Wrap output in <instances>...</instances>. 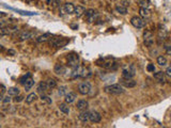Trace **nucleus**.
Instances as JSON below:
<instances>
[{"mask_svg":"<svg viewBox=\"0 0 171 128\" xmlns=\"http://www.w3.org/2000/svg\"><path fill=\"white\" fill-rule=\"evenodd\" d=\"M92 90V87L89 82H81L78 85V92H79L81 95H88L89 93Z\"/></svg>","mask_w":171,"mask_h":128,"instance_id":"6e6552de","label":"nucleus"},{"mask_svg":"<svg viewBox=\"0 0 171 128\" xmlns=\"http://www.w3.org/2000/svg\"><path fill=\"white\" fill-rule=\"evenodd\" d=\"M78 63H79V56L76 55V53H71L67 56V64H69V67H74L78 66Z\"/></svg>","mask_w":171,"mask_h":128,"instance_id":"0eeeda50","label":"nucleus"},{"mask_svg":"<svg viewBox=\"0 0 171 128\" xmlns=\"http://www.w3.org/2000/svg\"><path fill=\"white\" fill-rule=\"evenodd\" d=\"M30 77H31V74H30V73H27V75H24V76L19 79V81H20L21 84H25V82L27 81V79H28V78H30Z\"/></svg>","mask_w":171,"mask_h":128,"instance_id":"72a5a7b5","label":"nucleus"},{"mask_svg":"<svg viewBox=\"0 0 171 128\" xmlns=\"http://www.w3.org/2000/svg\"><path fill=\"white\" fill-rule=\"evenodd\" d=\"M2 98H3V96H2V94L0 93V100H2Z\"/></svg>","mask_w":171,"mask_h":128,"instance_id":"c03bdc74","label":"nucleus"},{"mask_svg":"<svg viewBox=\"0 0 171 128\" xmlns=\"http://www.w3.org/2000/svg\"><path fill=\"white\" fill-rule=\"evenodd\" d=\"M115 11L121 15H126L127 14V8L122 4H117L115 5Z\"/></svg>","mask_w":171,"mask_h":128,"instance_id":"5701e85b","label":"nucleus"},{"mask_svg":"<svg viewBox=\"0 0 171 128\" xmlns=\"http://www.w3.org/2000/svg\"><path fill=\"white\" fill-rule=\"evenodd\" d=\"M137 3L140 5V8H148L150 5V0H137Z\"/></svg>","mask_w":171,"mask_h":128,"instance_id":"7c9ffc66","label":"nucleus"},{"mask_svg":"<svg viewBox=\"0 0 171 128\" xmlns=\"http://www.w3.org/2000/svg\"><path fill=\"white\" fill-rule=\"evenodd\" d=\"M5 90H7V89L4 88V85L0 84V93L3 94V93H4V92H5Z\"/></svg>","mask_w":171,"mask_h":128,"instance_id":"79ce46f5","label":"nucleus"},{"mask_svg":"<svg viewBox=\"0 0 171 128\" xmlns=\"http://www.w3.org/2000/svg\"><path fill=\"white\" fill-rule=\"evenodd\" d=\"M154 79L157 81L158 83H166V77H165V73L163 72H156L154 73Z\"/></svg>","mask_w":171,"mask_h":128,"instance_id":"2eb2a0df","label":"nucleus"},{"mask_svg":"<svg viewBox=\"0 0 171 128\" xmlns=\"http://www.w3.org/2000/svg\"><path fill=\"white\" fill-rule=\"evenodd\" d=\"M37 98V94H35V93H30L29 95L26 97V99H25V100H26V104L30 105V104H32V103H33V101H34Z\"/></svg>","mask_w":171,"mask_h":128,"instance_id":"a878e982","label":"nucleus"},{"mask_svg":"<svg viewBox=\"0 0 171 128\" xmlns=\"http://www.w3.org/2000/svg\"><path fill=\"white\" fill-rule=\"evenodd\" d=\"M136 74V68L134 66L133 64L131 65H127L126 67H124L122 71V78H125V79H132L134 78Z\"/></svg>","mask_w":171,"mask_h":128,"instance_id":"f03ea898","label":"nucleus"},{"mask_svg":"<svg viewBox=\"0 0 171 128\" xmlns=\"http://www.w3.org/2000/svg\"><path fill=\"white\" fill-rule=\"evenodd\" d=\"M75 99H76V94L73 93V92H69L64 96V100H65L66 104H72L75 101Z\"/></svg>","mask_w":171,"mask_h":128,"instance_id":"a211bd4d","label":"nucleus"},{"mask_svg":"<svg viewBox=\"0 0 171 128\" xmlns=\"http://www.w3.org/2000/svg\"><path fill=\"white\" fill-rule=\"evenodd\" d=\"M131 24L137 29H141L145 26V20H144V18H142L141 16H134L131 19Z\"/></svg>","mask_w":171,"mask_h":128,"instance_id":"423d86ee","label":"nucleus"},{"mask_svg":"<svg viewBox=\"0 0 171 128\" xmlns=\"http://www.w3.org/2000/svg\"><path fill=\"white\" fill-rule=\"evenodd\" d=\"M33 85H34V80L32 79L31 77L28 78V79H27V81L25 82V84H24L25 90H26V91H29L30 89H31L32 87H33Z\"/></svg>","mask_w":171,"mask_h":128,"instance_id":"bb28decb","label":"nucleus"},{"mask_svg":"<svg viewBox=\"0 0 171 128\" xmlns=\"http://www.w3.org/2000/svg\"><path fill=\"white\" fill-rule=\"evenodd\" d=\"M41 99H42L43 101H45V103H47L48 105H50L51 103H53V100H51V98H50V97H49V96H47V95H46L45 93H44V94H42V95H41Z\"/></svg>","mask_w":171,"mask_h":128,"instance_id":"473e14b6","label":"nucleus"},{"mask_svg":"<svg viewBox=\"0 0 171 128\" xmlns=\"http://www.w3.org/2000/svg\"><path fill=\"white\" fill-rule=\"evenodd\" d=\"M46 83H47L48 90H49V89H55L57 87V81L53 79V78H49V79L46 81Z\"/></svg>","mask_w":171,"mask_h":128,"instance_id":"c756f323","label":"nucleus"},{"mask_svg":"<svg viewBox=\"0 0 171 128\" xmlns=\"http://www.w3.org/2000/svg\"><path fill=\"white\" fill-rule=\"evenodd\" d=\"M78 119H79L80 122L88 123L90 121V112H88L87 110H83L78 114Z\"/></svg>","mask_w":171,"mask_h":128,"instance_id":"9b49d317","label":"nucleus"},{"mask_svg":"<svg viewBox=\"0 0 171 128\" xmlns=\"http://www.w3.org/2000/svg\"><path fill=\"white\" fill-rule=\"evenodd\" d=\"M143 43L148 48H151L154 44V35L150 30H145L143 32Z\"/></svg>","mask_w":171,"mask_h":128,"instance_id":"7ed1b4c3","label":"nucleus"},{"mask_svg":"<svg viewBox=\"0 0 171 128\" xmlns=\"http://www.w3.org/2000/svg\"><path fill=\"white\" fill-rule=\"evenodd\" d=\"M165 50H166V53H167L168 56H171V45L167 46V47L165 48Z\"/></svg>","mask_w":171,"mask_h":128,"instance_id":"ea45409f","label":"nucleus"},{"mask_svg":"<svg viewBox=\"0 0 171 128\" xmlns=\"http://www.w3.org/2000/svg\"><path fill=\"white\" fill-rule=\"evenodd\" d=\"M51 4H53V8H57V7L60 5V0H53V1H51Z\"/></svg>","mask_w":171,"mask_h":128,"instance_id":"58836bf2","label":"nucleus"},{"mask_svg":"<svg viewBox=\"0 0 171 128\" xmlns=\"http://www.w3.org/2000/svg\"><path fill=\"white\" fill-rule=\"evenodd\" d=\"M147 71H148V72H149V73H154V72H155V66H154V64H152V63L148 64Z\"/></svg>","mask_w":171,"mask_h":128,"instance_id":"f704fd0d","label":"nucleus"},{"mask_svg":"<svg viewBox=\"0 0 171 128\" xmlns=\"http://www.w3.org/2000/svg\"><path fill=\"white\" fill-rule=\"evenodd\" d=\"M102 121V115L97 111H91L90 112V122L92 123H99Z\"/></svg>","mask_w":171,"mask_h":128,"instance_id":"f8f14e48","label":"nucleus"},{"mask_svg":"<svg viewBox=\"0 0 171 128\" xmlns=\"http://www.w3.org/2000/svg\"><path fill=\"white\" fill-rule=\"evenodd\" d=\"M77 109L80 110V111H83V110H87L89 107V103L86 99H80V100L77 101Z\"/></svg>","mask_w":171,"mask_h":128,"instance_id":"f3484780","label":"nucleus"},{"mask_svg":"<svg viewBox=\"0 0 171 128\" xmlns=\"http://www.w3.org/2000/svg\"><path fill=\"white\" fill-rule=\"evenodd\" d=\"M66 43H67V40H65L63 37H56V36H53V35L50 40H49V44H50L51 46H55V47H57V48L63 47V46L66 45Z\"/></svg>","mask_w":171,"mask_h":128,"instance_id":"20e7f679","label":"nucleus"},{"mask_svg":"<svg viewBox=\"0 0 171 128\" xmlns=\"http://www.w3.org/2000/svg\"><path fill=\"white\" fill-rule=\"evenodd\" d=\"M47 90H48V87L46 81H41V82L39 83V85H37V92L44 94Z\"/></svg>","mask_w":171,"mask_h":128,"instance_id":"4be33fe9","label":"nucleus"},{"mask_svg":"<svg viewBox=\"0 0 171 128\" xmlns=\"http://www.w3.org/2000/svg\"><path fill=\"white\" fill-rule=\"evenodd\" d=\"M8 91V94L10 96H16V95H18L19 94V89L18 88H16V87H12V88H10Z\"/></svg>","mask_w":171,"mask_h":128,"instance_id":"cd10ccee","label":"nucleus"},{"mask_svg":"<svg viewBox=\"0 0 171 128\" xmlns=\"http://www.w3.org/2000/svg\"><path fill=\"white\" fill-rule=\"evenodd\" d=\"M58 93L60 96H65V94L67 93V88L65 87V85H62V87H60L58 90Z\"/></svg>","mask_w":171,"mask_h":128,"instance_id":"2f4dec72","label":"nucleus"},{"mask_svg":"<svg viewBox=\"0 0 171 128\" xmlns=\"http://www.w3.org/2000/svg\"><path fill=\"white\" fill-rule=\"evenodd\" d=\"M121 4L127 8V5H129V1H128V0H122V1H121Z\"/></svg>","mask_w":171,"mask_h":128,"instance_id":"a19ab883","label":"nucleus"},{"mask_svg":"<svg viewBox=\"0 0 171 128\" xmlns=\"http://www.w3.org/2000/svg\"><path fill=\"white\" fill-rule=\"evenodd\" d=\"M53 37V34L50 33H44V34L40 35V36L37 37V43H43V42H47Z\"/></svg>","mask_w":171,"mask_h":128,"instance_id":"6ab92c4d","label":"nucleus"},{"mask_svg":"<svg viewBox=\"0 0 171 128\" xmlns=\"http://www.w3.org/2000/svg\"><path fill=\"white\" fill-rule=\"evenodd\" d=\"M26 1H28V2H31V1H33V0H26Z\"/></svg>","mask_w":171,"mask_h":128,"instance_id":"49530a36","label":"nucleus"},{"mask_svg":"<svg viewBox=\"0 0 171 128\" xmlns=\"http://www.w3.org/2000/svg\"><path fill=\"white\" fill-rule=\"evenodd\" d=\"M85 17H86V20L88 21V23H93L96 19V17H97V12H96L95 10H93V9L86 10Z\"/></svg>","mask_w":171,"mask_h":128,"instance_id":"1a4fd4ad","label":"nucleus"},{"mask_svg":"<svg viewBox=\"0 0 171 128\" xmlns=\"http://www.w3.org/2000/svg\"><path fill=\"white\" fill-rule=\"evenodd\" d=\"M14 97H15V98H14V101H15V103H20V101H23L24 100V97H23V96L21 95H16V96H14Z\"/></svg>","mask_w":171,"mask_h":128,"instance_id":"e433bc0d","label":"nucleus"},{"mask_svg":"<svg viewBox=\"0 0 171 128\" xmlns=\"http://www.w3.org/2000/svg\"><path fill=\"white\" fill-rule=\"evenodd\" d=\"M11 100H12V99H11V96L9 95V94H8V95H7V96H4V97H3V98H2L3 104H10Z\"/></svg>","mask_w":171,"mask_h":128,"instance_id":"c9c22d12","label":"nucleus"},{"mask_svg":"<svg viewBox=\"0 0 171 128\" xmlns=\"http://www.w3.org/2000/svg\"><path fill=\"white\" fill-rule=\"evenodd\" d=\"M165 75L167 77H169L171 79V65H169L167 68H166V72H165Z\"/></svg>","mask_w":171,"mask_h":128,"instance_id":"4c0bfd02","label":"nucleus"},{"mask_svg":"<svg viewBox=\"0 0 171 128\" xmlns=\"http://www.w3.org/2000/svg\"><path fill=\"white\" fill-rule=\"evenodd\" d=\"M167 35H168V32H167L166 28L160 25L159 28H158V36H159V39L160 40H166Z\"/></svg>","mask_w":171,"mask_h":128,"instance_id":"412c9836","label":"nucleus"},{"mask_svg":"<svg viewBox=\"0 0 171 128\" xmlns=\"http://www.w3.org/2000/svg\"><path fill=\"white\" fill-rule=\"evenodd\" d=\"M1 50H2V46L0 45V51H1Z\"/></svg>","mask_w":171,"mask_h":128,"instance_id":"a18cd8bd","label":"nucleus"},{"mask_svg":"<svg viewBox=\"0 0 171 128\" xmlns=\"http://www.w3.org/2000/svg\"><path fill=\"white\" fill-rule=\"evenodd\" d=\"M3 16H5V14L3 12H0V18H2Z\"/></svg>","mask_w":171,"mask_h":128,"instance_id":"37998d69","label":"nucleus"},{"mask_svg":"<svg viewBox=\"0 0 171 128\" xmlns=\"http://www.w3.org/2000/svg\"><path fill=\"white\" fill-rule=\"evenodd\" d=\"M170 119H171V112H170Z\"/></svg>","mask_w":171,"mask_h":128,"instance_id":"de8ad7c7","label":"nucleus"},{"mask_svg":"<svg viewBox=\"0 0 171 128\" xmlns=\"http://www.w3.org/2000/svg\"><path fill=\"white\" fill-rule=\"evenodd\" d=\"M53 71H55V73H56L57 75H59V76H62V75H64L66 73V68H65V66H63L62 64H56Z\"/></svg>","mask_w":171,"mask_h":128,"instance_id":"dca6fc26","label":"nucleus"},{"mask_svg":"<svg viewBox=\"0 0 171 128\" xmlns=\"http://www.w3.org/2000/svg\"><path fill=\"white\" fill-rule=\"evenodd\" d=\"M120 83L123 85V87H125V88H134L135 85H136V81L132 78V79H125V78H122L120 80Z\"/></svg>","mask_w":171,"mask_h":128,"instance_id":"9d476101","label":"nucleus"},{"mask_svg":"<svg viewBox=\"0 0 171 128\" xmlns=\"http://www.w3.org/2000/svg\"><path fill=\"white\" fill-rule=\"evenodd\" d=\"M105 92L109 95H120L124 93V87L121 83H115V84H110L105 87Z\"/></svg>","mask_w":171,"mask_h":128,"instance_id":"f257e3e1","label":"nucleus"},{"mask_svg":"<svg viewBox=\"0 0 171 128\" xmlns=\"http://www.w3.org/2000/svg\"><path fill=\"white\" fill-rule=\"evenodd\" d=\"M85 12H86V9L83 8V5H77V7L75 8V10H74L75 15L77 16V17H80L83 14H85Z\"/></svg>","mask_w":171,"mask_h":128,"instance_id":"393cba45","label":"nucleus"},{"mask_svg":"<svg viewBox=\"0 0 171 128\" xmlns=\"http://www.w3.org/2000/svg\"><path fill=\"white\" fill-rule=\"evenodd\" d=\"M96 63L99 64V66L104 67V68H112L113 64H115L113 59L111 58H101L99 60H97Z\"/></svg>","mask_w":171,"mask_h":128,"instance_id":"39448f33","label":"nucleus"},{"mask_svg":"<svg viewBox=\"0 0 171 128\" xmlns=\"http://www.w3.org/2000/svg\"><path fill=\"white\" fill-rule=\"evenodd\" d=\"M35 35L34 32H31V31H25L23 33H20L18 36V40L19 41H26V40H29L31 37H33Z\"/></svg>","mask_w":171,"mask_h":128,"instance_id":"4468645a","label":"nucleus"},{"mask_svg":"<svg viewBox=\"0 0 171 128\" xmlns=\"http://www.w3.org/2000/svg\"><path fill=\"white\" fill-rule=\"evenodd\" d=\"M59 110L64 113V114H69V104L66 103H63V104H60L59 105Z\"/></svg>","mask_w":171,"mask_h":128,"instance_id":"b1692460","label":"nucleus"},{"mask_svg":"<svg viewBox=\"0 0 171 128\" xmlns=\"http://www.w3.org/2000/svg\"><path fill=\"white\" fill-rule=\"evenodd\" d=\"M139 14L142 18H149L151 17V11L148 8H140L139 9Z\"/></svg>","mask_w":171,"mask_h":128,"instance_id":"aec40b11","label":"nucleus"},{"mask_svg":"<svg viewBox=\"0 0 171 128\" xmlns=\"http://www.w3.org/2000/svg\"><path fill=\"white\" fill-rule=\"evenodd\" d=\"M157 64L159 66H166L167 65V59L165 56H158L157 57Z\"/></svg>","mask_w":171,"mask_h":128,"instance_id":"c85d7f7f","label":"nucleus"},{"mask_svg":"<svg viewBox=\"0 0 171 128\" xmlns=\"http://www.w3.org/2000/svg\"><path fill=\"white\" fill-rule=\"evenodd\" d=\"M61 10H62V13L64 14H72L74 13L75 7L73 5V3H65V4H63Z\"/></svg>","mask_w":171,"mask_h":128,"instance_id":"ddd939ff","label":"nucleus"}]
</instances>
